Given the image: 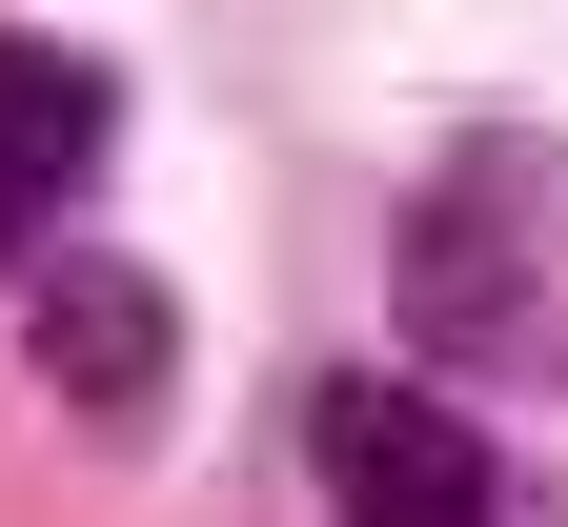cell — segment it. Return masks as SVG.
<instances>
[{
    "label": "cell",
    "instance_id": "obj_4",
    "mask_svg": "<svg viewBox=\"0 0 568 527\" xmlns=\"http://www.w3.org/2000/svg\"><path fill=\"white\" fill-rule=\"evenodd\" d=\"M508 203H528V163L487 142V163H447V183H426V223H406V305L447 325V345H528V325H548L528 284H508Z\"/></svg>",
    "mask_w": 568,
    "mask_h": 527
},
{
    "label": "cell",
    "instance_id": "obj_1",
    "mask_svg": "<svg viewBox=\"0 0 568 527\" xmlns=\"http://www.w3.org/2000/svg\"><path fill=\"white\" fill-rule=\"evenodd\" d=\"M305 487H325V527H508L487 426H467L447 386H386V365L305 386Z\"/></svg>",
    "mask_w": 568,
    "mask_h": 527
},
{
    "label": "cell",
    "instance_id": "obj_2",
    "mask_svg": "<svg viewBox=\"0 0 568 527\" xmlns=\"http://www.w3.org/2000/svg\"><path fill=\"white\" fill-rule=\"evenodd\" d=\"M21 345H41V386L82 426H163V386H183V305L142 264H102V244H41L21 264Z\"/></svg>",
    "mask_w": 568,
    "mask_h": 527
},
{
    "label": "cell",
    "instance_id": "obj_3",
    "mask_svg": "<svg viewBox=\"0 0 568 527\" xmlns=\"http://www.w3.org/2000/svg\"><path fill=\"white\" fill-rule=\"evenodd\" d=\"M102 142H122L102 61H61V41H0V264H41V244H61V203L102 183Z\"/></svg>",
    "mask_w": 568,
    "mask_h": 527
}]
</instances>
